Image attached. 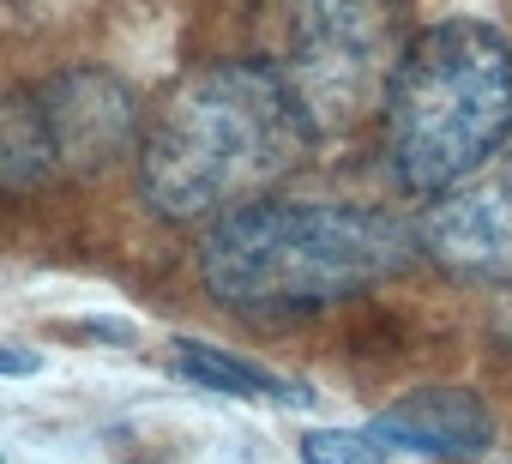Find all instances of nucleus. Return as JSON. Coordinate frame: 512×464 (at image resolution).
<instances>
[{
	"label": "nucleus",
	"instance_id": "nucleus-1",
	"mask_svg": "<svg viewBox=\"0 0 512 464\" xmlns=\"http://www.w3.org/2000/svg\"><path fill=\"white\" fill-rule=\"evenodd\" d=\"M314 133L278 61H217L175 85L139 145V199L163 223H205L278 187Z\"/></svg>",
	"mask_w": 512,
	"mask_h": 464
},
{
	"label": "nucleus",
	"instance_id": "nucleus-2",
	"mask_svg": "<svg viewBox=\"0 0 512 464\" xmlns=\"http://www.w3.org/2000/svg\"><path fill=\"white\" fill-rule=\"evenodd\" d=\"M416 248V229L374 205L247 199L211 217L199 284L235 314H302L398 278Z\"/></svg>",
	"mask_w": 512,
	"mask_h": 464
},
{
	"label": "nucleus",
	"instance_id": "nucleus-3",
	"mask_svg": "<svg viewBox=\"0 0 512 464\" xmlns=\"http://www.w3.org/2000/svg\"><path fill=\"white\" fill-rule=\"evenodd\" d=\"M512 133V43L482 19L416 31L380 103L386 169L404 193H446Z\"/></svg>",
	"mask_w": 512,
	"mask_h": 464
},
{
	"label": "nucleus",
	"instance_id": "nucleus-4",
	"mask_svg": "<svg viewBox=\"0 0 512 464\" xmlns=\"http://www.w3.org/2000/svg\"><path fill=\"white\" fill-rule=\"evenodd\" d=\"M404 0H290L284 79L314 139L350 133L386 103L404 55Z\"/></svg>",
	"mask_w": 512,
	"mask_h": 464
},
{
	"label": "nucleus",
	"instance_id": "nucleus-5",
	"mask_svg": "<svg viewBox=\"0 0 512 464\" xmlns=\"http://www.w3.org/2000/svg\"><path fill=\"white\" fill-rule=\"evenodd\" d=\"M416 242L458 278L512 284V151L434 193Z\"/></svg>",
	"mask_w": 512,
	"mask_h": 464
},
{
	"label": "nucleus",
	"instance_id": "nucleus-6",
	"mask_svg": "<svg viewBox=\"0 0 512 464\" xmlns=\"http://www.w3.org/2000/svg\"><path fill=\"white\" fill-rule=\"evenodd\" d=\"M37 97L49 109L61 169H103L133 145L139 115H133V97H127L121 79H109L97 67H79V73H61V79L37 85Z\"/></svg>",
	"mask_w": 512,
	"mask_h": 464
},
{
	"label": "nucleus",
	"instance_id": "nucleus-7",
	"mask_svg": "<svg viewBox=\"0 0 512 464\" xmlns=\"http://www.w3.org/2000/svg\"><path fill=\"white\" fill-rule=\"evenodd\" d=\"M368 434L380 446L398 452H422V458H476L494 440V416L476 392L464 386H416L398 404H386Z\"/></svg>",
	"mask_w": 512,
	"mask_h": 464
},
{
	"label": "nucleus",
	"instance_id": "nucleus-8",
	"mask_svg": "<svg viewBox=\"0 0 512 464\" xmlns=\"http://www.w3.org/2000/svg\"><path fill=\"white\" fill-rule=\"evenodd\" d=\"M49 175H61V151H55L49 109H43L37 85L0 97V187H7V193H31Z\"/></svg>",
	"mask_w": 512,
	"mask_h": 464
},
{
	"label": "nucleus",
	"instance_id": "nucleus-9",
	"mask_svg": "<svg viewBox=\"0 0 512 464\" xmlns=\"http://www.w3.org/2000/svg\"><path fill=\"white\" fill-rule=\"evenodd\" d=\"M175 368L205 386V392H223V398H272V404H308V386L260 368V362H241L235 350H217V344H199V338H181L175 344Z\"/></svg>",
	"mask_w": 512,
	"mask_h": 464
},
{
	"label": "nucleus",
	"instance_id": "nucleus-10",
	"mask_svg": "<svg viewBox=\"0 0 512 464\" xmlns=\"http://www.w3.org/2000/svg\"><path fill=\"white\" fill-rule=\"evenodd\" d=\"M302 464H386V446L374 434H356V428H308Z\"/></svg>",
	"mask_w": 512,
	"mask_h": 464
},
{
	"label": "nucleus",
	"instance_id": "nucleus-11",
	"mask_svg": "<svg viewBox=\"0 0 512 464\" xmlns=\"http://www.w3.org/2000/svg\"><path fill=\"white\" fill-rule=\"evenodd\" d=\"M43 368V356L37 350H19V344H0V374H13V380H25V374H37Z\"/></svg>",
	"mask_w": 512,
	"mask_h": 464
},
{
	"label": "nucleus",
	"instance_id": "nucleus-12",
	"mask_svg": "<svg viewBox=\"0 0 512 464\" xmlns=\"http://www.w3.org/2000/svg\"><path fill=\"white\" fill-rule=\"evenodd\" d=\"M500 338H506V344H512V314H506V320H500Z\"/></svg>",
	"mask_w": 512,
	"mask_h": 464
}]
</instances>
